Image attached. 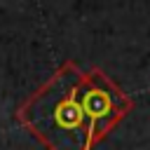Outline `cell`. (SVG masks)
<instances>
[{
    "label": "cell",
    "mask_w": 150,
    "mask_h": 150,
    "mask_svg": "<svg viewBox=\"0 0 150 150\" xmlns=\"http://www.w3.org/2000/svg\"><path fill=\"white\" fill-rule=\"evenodd\" d=\"M131 108L101 70L84 73L66 61L16 108V120L47 150H94Z\"/></svg>",
    "instance_id": "6da1fadb"
}]
</instances>
